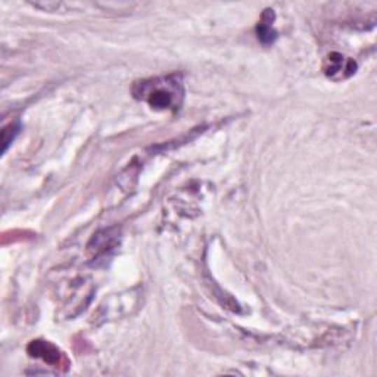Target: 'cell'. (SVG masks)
I'll use <instances>...</instances> for the list:
<instances>
[{
    "mask_svg": "<svg viewBox=\"0 0 377 377\" xmlns=\"http://www.w3.org/2000/svg\"><path fill=\"white\" fill-rule=\"evenodd\" d=\"M132 92L136 99L143 100L156 111L176 112L180 109L184 97L183 80L179 74L136 81Z\"/></svg>",
    "mask_w": 377,
    "mask_h": 377,
    "instance_id": "cell-1",
    "label": "cell"
},
{
    "mask_svg": "<svg viewBox=\"0 0 377 377\" xmlns=\"http://www.w3.org/2000/svg\"><path fill=\"white\" fill-rule=\"evenodd\" d=\"M323 71L331 80H343L355 74L357 62L338 52H333L324 60Z\"/></svg>",
    "mask_w": 377,
    "mask_h": 377,
    "instance_id": "cell-2",
    "label": "cell"
},
{
    "mask_svg": "<svg viewBox=\"0 0 377 377\" xmlns=\"http://www.w3.org/2000/svg\"><path fill=\"white\" fill-rule=\"evenodd\" d=\"M27 351L32 357L40 358V359L45 361L46 364L53 366V367H60L61 362H62L61 351L57 350L55 345H52L50 342H46V341H40V339L33 341L30 345H28Z\"/></svg>",
    "mask_w": 377,
    "mask_h": 377,
    "instance_id": "cell-3",
    "label": "cell"
},
{
    "mask_svg": "<svg viewBox=\"0 0 377 377\" xmlns=\"http://www.w3.org/2000/svg\"><path fill=\"white\" fill-rule=\"evenodd\" d=\"M274 20H275L274 11L266 9L263 12V17H261L256 25V36L263 45H273V43L277 40V32L274 30V25H273Z\"/></svg>",
    "mask_w": 377,
    "mask_h": 377,
    "instance_id": "cell-4",
    "label": "cell"
},
{
    "mask_svg": "<svg viewBox=\"0 0 377 377\" xmlns=\"http://www.w3.org/2000/svg\"><path fill=\"white\" fill-rule=\"evenodd\" d=\"M20 125L18 124H9L2 130V143H4V152L8 151L9 144L15 140V137L20 133Z\"/></svg>",
    "mask_w": 377,
    "mask_h": 377,
    "instance_id": "cell-5",
    "label": "cell"
}]
</instances>
